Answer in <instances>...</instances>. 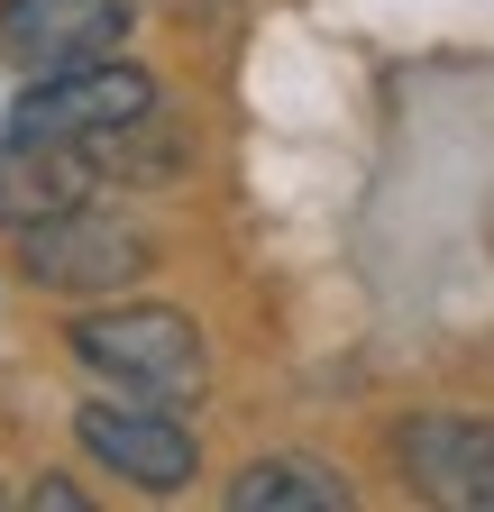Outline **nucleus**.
<instances>
[{
    "mask_svg": "<svg viewBox=\"0 0 494 512\" xmlns=\"http://www.w3.org/2000/svg\"><path fill=\"white\" fill-rule=\"evenodd\" d=\"M129 37V0H0V55L28 74L101 64Z\"/></svg>",
    "mask_w": 494,
    "mask_h": 512,
    "instance_id": "nucleus-5",
    "label": "nucleus"
},
{
    "mask_svg": "<svg viewBox=\"0 0 494 512\" xmlns=\"http://www.w3.org/2000/svg\"><path fill=\"white\" fill-rule=\"evenodd\" d=\"M19 266H28V284H46V293H119V284H138V275L156 266V247H147V229L74 202V211L19 229Z\"/></svg>",
    "mask_w": 494,
    "mask_h": 512,
    "instance_id": "nucleus-3",
    "label": "nucleus"
},
{
    "mask_svg": "<svg viewBox=\"0 0 494 512\" xmlns=\"http://www.w3.org/2000/svg\"><path fill=\"white\" fill-rule=\"evenodd\" d=\"M156 119V83L138 74V64H119V55H101V64H65V74H37V92L19 101V138H65V147H110V138H129V128H147Z\"/></svg>",
    "mask_w": 494,
    "mask_h": 512,
    "instance_id": "nucleus-2",
    "label": "nucleus"
},
{
    "mask_svg": "<svg viewBox=\"0 0 494 512\" xmlns=\"http://www.w3.org/2000/svg\"><path fill=\"white\" fill-rule=\"evenodd\" d=\"M83 448L110 467V476H129L138 494H183L202 476V448L193 430L174 421V403H83Z\"/></svg>",
    "mask_w": 494,
    "mask_h": 512,
    "instance_id": "nucleus-4",
    "label": "nucleus"
},
{
    "mask_svg": "<svg viewBox=\"0 0 494 512\" xmlns=\"http://www.w3.org/2000/svg\"><path fill=\"white\" fill-rule=\"evenodd\" d=\"M238 512H339L348 503V476H330L321 458H257L238 485H229Z\"/></svg>",
    "mask_w": 494,
    "mask_h": 512,
    "instance_id": "nucleus-8",
    "label": "nucleus"
},
{
    "mask_svg": "<svg viewBox=\"0 0 494 512\" xmlns=\"http://www.w3.org/2000/svg\"><path fill=\"white\" fill-rule=\"evenodd\" d=\"M74 357L138 403H202V384H211V348L193 330V311H165V302L74 320Z\"/></svg>",
    "mask_w": 494,
    "mask_h": 512,
    "instance_id": "nucleus-1",
    "label": "nucleus"
},
{
    "mask_svg": "<svg viewBox=\"0 0 494 512\" xmlns=\"http://www.w3.org/2000/svg\"><path fill=\"white\" fill-rule=\"evenodd\" d=\"M403 467L430 503H494V421L476 412H421L403 421Z\"/></svg>",
    "mask_w": 494,
    "mask_h": 512,
    "instance_id": "nucleus-7",
    "label": "nucleus"
},
{
    "mask_svg": "<svg viewBox=\"0 0 494 512\" xmlns=\"http://www.w3.org/2000/svg\"><path fill=\"white\" fill-rule=\"evenodd\" d=\"M92 183H110L92 147L19 138L10 128V138H0V229H37L55 211H74V202H92Z\"/></svg>",
    "mask_w": 494,
    "mask_h": 512,
    "instance_id": "nucleus-6",
    "label": "nucleus"
}]
</instances>
